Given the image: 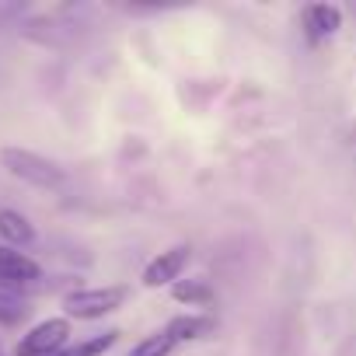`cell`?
<instances>
[{"mask_svg":"<svg viewBox=\"0 0 356 356\" xmlns=\"http://www.w3.org/2000/svg\"><path fill=\"white\" fill-rule=\"evenodd\" d=\"M133 297L129 283H105V286H77L63 297V318L70 321H98L126 307Z\"/></svg>","mask_w":356,"mask_h":356,"instance_id":"1","label":"cell"},{"mask_svg":"<svg viewBox=\"0 0 356 356\" xmlns=\"http://www.w3.org/2000/svg\"><path fill=\"white\" fill-rule=\"evenodd\" d=\"M0 168L11 178H18V182H25L32 189H46V193L63 189V182H67V171L56 161H49L29 147H0Z\"/></svg>","mask_w":356,"mask_h":356,"instance_id":"2","label":"cell"},{"mask_svg":"<svg viewBox=\"0 0 356 356\" xmlns=\"http://www.w3.org/2000/svg\"><path fill=\"white\" fill-rule=\"evenodd\" d=\"M74 335V321L63 314H49L35 321L15 346V356H60Z\"/></svg>","mask_w":356,"mask_h":356,"instance_id":"3","label":"cell"},{"mask_svg":"<svg viewBox=\"0 0 356 356\" xmlns=\"http://www.w3.org/2000/svg\"><path fill=\"white\" fill-rule=\"evenodd\" d=\"M189 259H193V248H189V245H171V248L157 252V255H154V259L143 266V276H140V283H143L147 290L175 286L178 280H182V273H186Z\"/></svg>","mask_w":356,"mask_h":356,"instance_id":"4","label":"cell"},{"mask_svg":"<svg viewBox=\"0 0 356 356\" xmlns=\"http://www.w3.org/2000/svg\"><path fill=\"white\" fill-rule=\"evenodd\" d=\"M39 280H42V266L32 255L0 245V290L22 293L25 286H35Z\"/></svg>","mask_w":356,"mask_h":356,"instance_id":"5","label":"cell"},{"mask_svg":"<svg viewBox=\"0 0 356 356\" xmlns=\"http://www.w3.org/2000/svg\"><path fill=\"white\" fill-rule=\"evenodd\" d=\"M300 25H304V35L311 42L328 39V35H335L342 29V8H335V4H307L304 15H300Z\"/></svg>","mask_w":356,"mask_h":356,"instance_id":"6","label":"cell"},{"mask_svg":"<svg viewBox=\"0 0 356 356\" xmlns=\"http://www.w3.org/2000/svg\"><path fill=\"white\" fill-rule=\"evenodd\" d=\"M164 332L175 339V342H203L217 332V318L213 314H175Z\"/></svg>","mask_w":356,"mask_h":356,"instance_id":"7","label":"cell"},{"mask_svg":"<svg viewBox=\"0 0 356 356\" xmlns=\"http://www.w3.org/2000/svg\"><path fill=\"white\" fill-rule=\"evenodd\" d=\"M0 238H4L8 248H29L35 241V224L22 213V210H11V207H0Z\"/></svg>","mask_w":356,"mask_h":356,"instance_id":"8","label":"cell"},{"mask_svg":"<svg viewBox=\"0 0 356 356\" xmlns=\"http://www.w3.org/2000/svg\"><path fill=\"white\" fill-rule=\"evenodd\" d=\"M171 297L178 304H189V307H213L217 304V290L207 280H178L171 286Z\"/></svg>","mask_w":356,"mask_h":356,"instance_id":"9","label":"cell"},{"mask_svg":"<svg viewBox=\"0 0 356 356\" xmlns=\"http://www.w3.org/2000/svg\"><path fill=\"white\" fill-rule=\"evenodd\" d=\"M32 307L22 293H8L0 290V328H18L22 321H29Z\"/></svg>","mask_w":356,"mask_h":356,"instance_id":"10","label":"cell"},{"mask_svg":"<svg viewBox=\"0 0 356 356\" xmlns=\"http://www.w3.org/2000/svg\"><path fill=\"white\" fill-rule=\"evenodd\" d=\"M119 328H108V332H102V335H91V339H81L77 346H67L60 356H105L115 342H119Z\"/></svg>","mask_w":356,"mask_h":356,"instance_id":"11","label":"cell"},{"mask_svg":"<svg viewBox=\"0 0 356 356\" xmlns=\"http://www.w3.org/2000/svg\"><path fill=\"white\" fill-rule=\"evenodd\" d=\"M175 346H178V342H175L168 332H154V335H143L126 356H171Z\"/></svg>","mask_w":356,"mask_h":356,"instance_id":"12","label":"cell"},{"mask_svg":"<svg viewBox=\"0 0 356 356\" xmlns=\"http://www.w3.org/2000/svg\"><path fill=\"white\" fill-rule=\"evenodd\" d=\"M0 356H4V353H0Z\"/></svg>","mask_w":356,"mask_h":356,"instance_id":"13","label":"cell"}]
</instances>
